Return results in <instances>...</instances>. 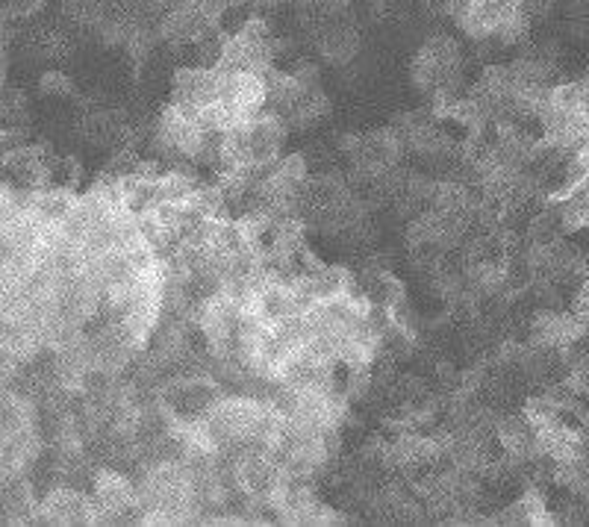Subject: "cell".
<instances>
[{
  "label": "cell",
  "instance_id": "4",
  "mask_svg": "<svg viewBox=\"0 0 589 527\" xmlns=\"http://www.w3.org/2000/svg\"><path fill=\"white\" fill-rule=\"evenodd\" d=\"M307 33L316 42V51L322 56V62L333 68H348L360 51H363V36L360 30L345 21V18H322L307 24Z\"/></svg>",
  "mask_w": 589,
  "mask_h": 527
},
{
  "label": "cell",
  "instance_id": "18",
  "mask_svg": "<svg viewBox=\"0 0 589 527\" xmlns=\"http://www.w3.org/2000/svg\"><path fill=\"white\" fill-rule=\"evenodd\" d=\"M581 86H584V95H587V104H589V68H587V74L581 77Z\"/></svg>",
  "mask_w": 589,
  "mask_h": 527
},
{
  "label": "cell",
  "instance_id": "1",
  "mask_svg": "<svg viewBox=\"0 0 589 527\" xmlns=\"http://www.w3.org/2000/svg\"><path fill=\"white\" fill-rule=\"evenodd\" d=\"M463 65H466V59H463L460 42L454 36L436 30V33H430L428 39L419 45V51L413 53V59H410V68H407L410 86L416 92H422V95H430L433 86L442 77L463 71Z\"/></svg>",
  "mask_w": 589,
  "mask_h": 527
},
{
  "label": "cell",
  "instance_id": "8",
  "mask_svg": "<svg viewBox=\"0 0 589 527\" xmlns=\"http://www.w3.org/2000/svg\"><path fill=\"white\" fill-rule=\"evenodd\" d=\"M274 477H277V463L257 448H242V457L233 460V483L251 501H263Z\"/></svg>",
  "mask_w": 589,
  "mask_h": 527
},
{
  "label": "cell",
  "instance_id": "9",
  "mask_svg": "<svg viewBox=\"0 0 589 527\" xmlns=\"http://www.w3.org/2000/svg\"><path fill=\"white\" fill-rule=\"evenodd\" d=\"M330 112H333L330 95L324 92V86H316V89H304L298 95V101L289 109H283L280 115L289 124V130H313L324 118H330Z\"/></svg>",
  "mask_w": 589,
  "mask_h": 527
},
{
  "label": "cell",
  "instance_id": "5",
  "mask_svg": "<svg viewBox=\"0 0 589 527\" xmlns=\"http://www.w3.org/2000/svg\"><path fill=\"white\" fill-rule=\"evenodd\" d=\"M171 101L174 104L201 106L221 101V65H192V68H177L171 77Z\"/></svg>",
  "mask_w": 589,
  "mask_h": 527
},
{
  "label": "cell",
  "instance_id": "17",
  "mask_svg": "<svg viewBox=\"0 0 589 527\" xmlns=\"http://www.w3.org/2000/svg\"><path fill=\"white\" fill-rule=\"evenodd\" d=\"M224 6L227 9H242V6H248V0H224Z\"/></svg>",
  "mask_w": 589,
  "mask_h": 527
},
{
  "label": "cell",
  "instance_id": "2",
  "mask_svg": "<svg viewBox=\"0 0 589 527\" xmlns=\"http://www.w3.org/2000/svg\"><path fill=\"white\" fill-rule=\"evenodd\" d=\"M36 522L45 525H104V510L95 495H86L74 486H54L39 498Z\"/></svg>",
  "mask_w": 589,
  "mask_h": 527
},
{
  "label": "cell",
  "instance_id": "10",
  "mask_svg": "<svg viewBox=\"0 0 589 527\" xmlns=\"http://www.w3.org/2000/svg\"><path fill=\"white\" fill-rule=\"evenodd\" d=\"M531 30H534V21H531L522 9H513V12H507L504 21L498 24L492 42H495L498 48H522V45L531 42Z\"/></svg>",
  "mask_w": 589,
  "mask_h": 527
},
{
  "label": "cell",
  "instance_id": "15",
  "mask_svg": "<svg viewBox=\"0 0 589 527\" xmlns=\"http://www.w3.org/2000/svg\"><path fill=\"white\" fill-rule=\"evenodd\" d=\"M572 313H575L578 318H584L589 327V277H584V283H581V286H578V292H575Z\"/></svg>",
  "mask_w": 589,
  "mask_h": 527
},
{
  "label": "cell",
  "instance_id": "7",
  "mask_svg": "<svg viewBox=\"0 0 589 527\" xmlns=\"http://www.w3.org/2000/svg\"><path fill=\"white\" fill-rule=\"evenodd\" d=\"M210 30H218V27H210L204 21V15L198 12L195 0H183L171 9H165L157 21V33H160L162 45L168 48H183V45H195L204 33Z\"/></svg>",
  "mask_w": 589,
  "mask_h": 527
},
{
  "label": "cell",
  "instance_id": "11",
  "mask_svg": "<svg viewBox=\"0 0 589 527\" xmlns=\"http://www.w3.org/2000/svg\"><path fill=\"white\" fill-rule=\"evenodd\" d=\"M548 109L563 112V115H575V112H584V109H589L581 80H563V83H554V86L548 89Z\"/></svg>",
  "mask_w": 589,
  "mask_h": 527
},
{
  "label": "cell",
  "instance_id": "16",
  "mask_svg": "<svg viewBox=\"0 0 589 527\" xmlns=\"http://www.w3.org/2000/svg\"><path fill=\"white\" fill-rule=\"evenodd\" d=\"M286 0H248V6L251 9H257V12H274V9H280Z\"/></svg>",
  "mask_w": 589,
  "mask_h": 527
},
{
  "label": "cell",
  "instance_id": "14",
  "mask_svg": "<svg viewBox=\"0 0 589 527\" xmlns=\"http://www.w3.org/2000/svg\"><path fill=\"white\" fill-rule=\"evenodd\" d=\"M51 0H3V6L18 18V21H30V18H36L39 12H45V6H48Z\"/></svg>",
  "mask_w": 589,
  "mask_h": 527
},
{
  "label": "cell",
  "instance_id": "6",
  "mask_svg": "<svg viewBox=\"0 0 589 527\" xmlns=\"http://www.w3.org/2000/svg\"><path fill=\"white\" fill-rule=\"evenodd\" d=\"M92 495L104 510V522H115L139 507V489L130 477L118 469H101L92 477Z\"/></svg>",
  "mask_w": 589,
  "mask_h": 527
},
{
  "label": "cell",
  "instance_id": "13",
  "mask_svg": "<svg viewBox=\"0 0 589 527\" xmlns=\"http://www.w3.org/2000/svg\"><path fill=\"white\" fill-rule=\"evenodd\" d=\"M522 416L528 419V424H531L534 430L551 427V424H557L563 419L560 404H557V398H554L551 392H545V395H531V398L525 401V407H522Z\"/></svg>",
  "mask_w": 589,
  "mask_h": 527
},
{
  "label": "cell",
  "instance_id": "12",
  "mask_svg": "<svg viewBox=\"0 0 589 527\" xmlns=\"http://www.w3.org/2000/svg\"><path fill=\"white\" fill-rule=\"evenodd\" d=\"M36 92L39 98H48V101H71L77 98V83L62 68H45L36 80Z\"/></svg>",
  "mask_w": 589,
  "mask_h": 527
},
{
  "label": "cell",
  "instance_id": "3",
  "mask_svg": "<svg viewBox=\"0 0 589 527\" xmlns=\"http://www.w3.org/2000/svg\"><path fill=\"white\" fill-rule=\"evenodd\" d=\"M221 101L239 124L266 109V80L254 68H224L221 65Z\"/></svg>",
  "mask_w": 589,
  "mask_h": 527
}]
</instances>
